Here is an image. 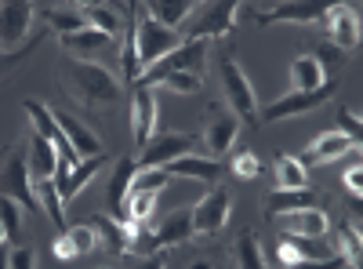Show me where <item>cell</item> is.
<instances>
[{"mask_svg":"<svg viewBox=\"0 0 363 269\" xmlns=\"http://www.w3.org/2000/svg\"><path fill=\"white\" fill-rule=\"evenodd\" d=\"M66 236H69V244L77 248V255H91L99 248V233H95V226H69L66 229Z\"/></svg>","mask_w":363,"mask_h":269,"instance_id":"74e56055","label":"cell"},{"mask_svg":"<svg viewBox=\"0 0 363 269\" xmlns=\"http://www.w3.org/2000/svg\"><path fill=\"white\" fill-rule=\"evenodd\" d=\"M277 229L280 236H298V241H323L330 222L320 207H301V212H287L277 215Z\"/></svg>","mask_w":363,"mask_h":269,"instance_id":"30bf717a","label":"cell"},{"mask_svg":"<svg viewBox=\"0 0 363 269\" xmlns=\"http://www.w3.org/2000/svg\"><path fill=\"white\" fill-rule=\"evenodd\" d=\"M95 233H99V244H106L109 255H124V251H128V229L120 226V222L99 219V222H95Z\"/></svg>","mask_w":363,"mask_h":269,"instance_id":"836d02e7","label":"cell"},{"mask_svg":"<svg viewBox=\"0 0 363 269\" xmlns=\"http://www.w3.org/2000/svg\"><path fill=\"white\" fill-rule=\"evenodd\" d=\"M229 193L225 190H211L203 200H196V207H189L193 212V236H215L225 229L229 222Z\"/></svg>","mask_w":363,"mask_h":269,"instance_id":"ba28073f","label":"cell"},{"mask_svg":"<svg viewBox=\"0 0 363 269\" xmlns=\"http://www.w3.org/2000/svg\"><path fill=\"white\" fill-rule=\"evenodd\" d=\"M0 229L8 244L22 241V204H15L11 197H0Z\"/></svg>","mask_w":363,"mask_h":269,"instance_id":"1f68e13d","label":"cell"},{"mask_svg":"<svg viewBox=\"0 0 363 269\" xmlns=\"http://www.w3.org/2000/svg\"><path fill=\"white\" fill-rule=\"evenodd\" d=\"M33 15H37V8L26 4V0H4V4H0V55H4V51L18 55L26 48Z\"/></svg>","mask_w":363,"mask_h":269,"instance_id":"8992f818","label":"cell"},{"mask_svg":"<svg viewBox=\"0 0 363 269\" xmlns=\"http://www.w3.org/2000/svg\"><path fill=\"white\" fill-rule=\"evenodd\" d=\"M186 269H218V265H215V258H211V255H203V258H193Z\"/></svg>","mask_w":363,"mask_h":269,"instance_id":"f6af8a7d","label":"cell"},{"mask_svg":"<svg viewBox=\"0 0 363 269\" xmlns=\"http://www.w3.org/2000/svg\"><path fill=\"white\" fill-rule=\"evenodd\" d=\"M327 18V8L316 4V0H291V4H277L269 15H258L262 26H272V22H323Z\"/></svg>","mask_w":363,"mask_h":269,"instance_id":"7402d4cb","label":"cell"},{"mask_svg":"<svg viewBox=\"0 0 363 269\" xmlns=\"http://www.w3.org/2000/svg\"><path fill=\"white\" fill-rule=\"evenodd\" d=\"M301 207H320V200L309 190H272L269 200H265V212L272 219L287 215V212H301Z\"/></svg>","mask_w":363,"mask_h":269,"instance_id":"d4e9b609","label":"cell"},{"mask_svg":"<svg viewBox=\"0 0 363 269\" xmlns=\"http://www.w3.org/2000/svg\"><path fill=\"white\" fill-rule=\"evenodd\" d=\"M330 95H335V80H327L323 87H316V92H287L284 99L269 102V106L262 109V121H265V124H277V121H284V116H298V113L320 109Z\"/></svg>","mask_w":363,"mask_h":269,"instance_id":"52a82bcc","label":"cell"},{"mask_svg":"<svg viewBox=\"0 0 363 269\" xmlns=\"http://www.w3.org/2000/svg\"><path fill=\"white\" fill-rule=\"evenodd\" d=\"M167 175H178V178H200V182H215L222 175V164L211 160V157H178L164 168Z\"/></svg>","mask_w":363,"mask_h":269,"instance_id":"cb8c5ba5","label":"cell"},{"mask_svg":"<svg viewBox=\"0 0 363 269\" xmlns=\"http://www.w3.org/2000/svg\"><path fill=\"white\" fill-rule=\"evenodd\" d=\"M277 258H280V265H301V262L316 265V262L338 258V255H335V248L323 244V241L316 244V241H298V236H280V244H277Z\"/></svg>","mask_w":363,"mask_h":269,"instance_id":"7c38bea8","label":"cell"},{"mask_svg":"<svg viewBox=\"0 0 363 269\" xmlns=\"http://www.w3.org/2000/svg\"><path fill=\"white\" fill-rule=\"evenodd\" d=\"M236 11L240 4H229V0H222V4H207L203 8V18L189 29V40H211V37H225L233 22H236Z\"/></svg>","mask_w":363,"mask_h":269,"instance_id":"5bb4252c","label":"cell"},{"mask_svg":"<svg viewBox=\"0 0 363 269\" xmlns=\"http://www.w3.org/2000/svg\"><path fill=\"white\" fill-rule=\"evenodd\" d=\"M189 236H193V212H189V207H182V212H174V215L157 229V244H160V248L186 244Z\"/></svg>","mask_w":363,"mask_h":269,"instance_id":"83f0119b","label":"cell"},{"mask_svg":"<svg viewBox=\"0 0 363 269\" xmlns=\"http://www.w3.org/2000/svg\"><path fill=\"white\" fill-rule=\"evenodd\" d=\"M62 84H66V92L87 109H109L120 99V84L102 62L73 58V62L62 66Z\"/></svg>","mask_w":363,"mask_h":269,"instance_id":"6da1fadb","label":"cell"},{"mask_svg":"<svg viewBox=\"0 0 363 269\" xmlns=\"http://www.w3.org/2000/svg\"><path fill=\"white\" fill-rule=\"evenodd\" d=\"M233 175L244 178V182H251V178L262 175V160L255 153H240V157H233Z\"/></svg>","mask_w":363,"mask_h":269,"instance_id":"f35d334b","label":"cell"},{"mask_svg":"<svg viewBox=\"0 0 363 269\" xmlns=\"http://www.w3.org/2000/svg\"><path fill=\"white\" fill-rule=\"evenodd\" d=\"M80 15H84V26L91 29H102V33H120V22H124V8H113V4H77Z\"/></svg>","mask_w":363,"mask_h":269,"instance_id":"484cf974","label":"cell"},{"mask_svg":"<svg viewBox=\"0 0 363 269\" xmlns=\"http://www.w3.org/2000/svg\"><path fill=\"white\" fill-rule=\"evenodd\" d=\"M160 87H167V92H174V95H196L200 92V77H193V73H167V77H160L157 80Z\"/></svg>","mask_w":363,"mask_h":269,"instance_id":"8d00e7d4","label":"cell"},{"mask_svg":"<svg viewBox=\"0 0 363 269\" xmlns=\"http://www.w3.org/2000/svg\"><path fill=\"white\" fill-rule=\"evenodd\" d=\"M236 135H240V116H236L233 109H222V106L211 109L207 128H203V142H207V149H211V160L225 157L229 149H233V142H236Z\"/></svg>","mask_w":363,"mask_h":269,"instance_id":"8fae6325","label":"cell"},{"mask_svg":"<svg viewBox=\"0 0 363 269\" xmlns=\"http://www.w3.org/2000/svg\"><path fill=\"white\" fill-rule=\"evenodd\" d=\"M287 77H291V92H316V87L327 84V66L320 55H298Z\"/></svg>","mask_w":363,"mask_h":269,"instance_id":"ffe728a7","label":"cell"},{"mask_svg":"<svg viewBox=\"0 0 363 269\" xmlns=\"http://www.w3.org/2000/svg\"><path fill=\"white\" fill-rule=\"evenodd\" d=\"M0 244H8V241H4V229H0Z\"/></svg>","mask_w":363,"mask_h":269,"instance_id":"7dc6e473","label":"cell"},{"mask_svg":"<svg viewBox=\"0 0 363 269\" xmlns=\"http://www.w3.org/2000/svg\"><path fill=\"white\" fill-rule=\"evenodd\" d=\"M352 146H356V138H349L345 131H327V135H320V138H316L298 160L306 164V168H309V164H330V160L345 157Z\"/></svg>","mask_w":363,"mask_h":269,"instance_id":"e0dca14e","label":"cell"},{"mask_svg":"<svg viewBox=\"0 0 363 269\" xmlns=\"http://www.w3.org/2000/svg\"><path fill=\"white\" fill-rule=\"evenodd\" d=\"M135 171H138V164L131 160V157H120L116 160V171L109 175V190H106V204H109V212L120 219V207H124V200H128V190H131V178H135Z\"/></svg>","mask_w":363,"mask_h":269,"instance_id":"603a6c76","label":"cell"},{"mask_svg":"<svg viewBox=\"0 0 363 269\" xmlns=\"http://www.w3.org/2000/svg\"><path fill=\"white\" fill-rule=\"evenodd\" d=\"M26 164H29V175L44 182V178H55V168H58V153L48 138H40L37 131H29L26 138Z\"/></svg>","mask_w":363,"mask_h":269,"instance_id":"44dd1931","label":"cell"},{"mask_svg":"<svg viewBox=\"0 0 363 269\" xmlns=\"http://www.w3.org/2000/svg\"><path fill=\"white\" fill-rule=\"evenodd\" d=\"M48 11V18H51V26L58 29V33H77V29H84V15H80V8H44Z\"/></svg>","mask_w":363,"mask_h":269,"instance_id":"d590c367","label":"cell"},{"mask_svg":"<svg viewBox=\"0 0 363 269\" xmlns=\"http://www.w3.org/2000/svg\"><path fill=\"white\" fill-rule=\"evenodd\" d=\"M33 193H37V204L44 207V215L55 222V226H62V197H58L55 190V178H44V182H33Z\"/></svg>","mask_w":363,"mask_h":269,"instance_id":"4dcf8cb0","label":"cell"},{"mask_svg":"<svg viewBox=\"0 0 363 269\" xmlns=\"http://www.w3.org/2000/svg\"><path fill=\"white\" fill-rule=\"evenodd\" d=\"M309 186V168L298 157L280 153L277 157V190H306Z\"/></svg>","mask_w":363,"mask_h":269,"instance_id":"f1b7e54d","label":"cell"},{"mask_svg":"<svg viewBox=\"0 0 363 269\" xmlns=\"http://www.w3.org/2000/svg\"><path fill=\"white\" fill-rule=\"evenodd\" d=\"M338 124L345 128V135H349V138H356V135H359V113L342 109V113H338Z\"/></svg>","mask_w":363,"mask_h":269,"instance_id":"b9f144b4","label":"cell"},{"mask_svg":"<svg viewBox=\"0 0 363 269\" xmlns=\"http://www.w3.org/2000/svg\"><path fill=\"white\" fill-rule=\"evenodd\" d=\"M99 171H102V157H87V160L77 164V168L58 164V168H55V190H58V197H62V200H73Z\"/></svg>","mask_w":363,"mask_h":269,"instance_id":"2e32d148","label":"cell"},{"mask_svg":"<svg viewBox=\"0 0 363 269\" xmlns=\"http://www.w3.org/2000/svg\"><path fill=\"white\" fill-rule=\"evenodd\" d=\"M51 116H55L58 131L66 135V142L77 149V157H99V153H102V142H99V135L91 131L87 124H80L77 116H69L66 109H51Z\"/></svg>","mask_w":363,"mask_h":269,"instance_id":"9a60e30c","label":"cell"},{"mask_svg":"<svg viewBox=\"0 0 363 269\" xmlns=\"http://www.w3.org/2000/svg\"><path fill=\"white\" fill-rule=\"evenodd\" d=\"M327 37L335 40L338 48H356L359 44V18H356V8H345V4H335L327 8Z\"/></svg>","mask_w":363,"mask_h":269,"instance_id":"ac0fdd59","label":"cell"},{"mask_svg":"<svg viewBox=\"0 0 363 269\" xmlns=\"http://www.w3.org/2000/svg\"><path fill=\"white\" fill-rule=\"evenodd\" d=\"M182 40L174 29H164L160 22H153V18H142V22H135V51H138V66L142 70H153L160 58H167L171 51H178Z\"/></svg>","mask_w":363,"mask_h":269,"instance_id":"3957f363","label":"cell"},{"mask_svg":"<svg viewBox=\"0 0 363 269\" xmlns=\"http://www.w3.org/2000/svg\"><path fill=\"white\" fill-rule=\"evenodd\" d=\"M135 269H164V255L157 251V255H149V258H138Z\"/></svg>","mask_w":363,"mask_h":269,"instance_id":"ee69618b","label":"cell"},{"mask_svg":"<svg viewBox=\"0 0 363 269\" xmlns=\"http://www.w3.org/2000/svg\"><path fill=\"white\" fill-rule=\"evenodd\" d=\"M196 135H186V131H171V135H160L153 138L145 149H142V164L138 168H167L171 160L178 157H189L196 149Z\"/></svg>","mask_w":363,"mask_h":269,"instance_id":"9c48e42d","label":"cell"},{"mask_svg":"<svg viewBox=\"0 0 363 269\" xmlns=\"http://www.w3.org/2000/svg\"><path fill=\"white\" fill-rule=\"evenodd\" d=\"M55 255L62 258V262H69V258H77V248L69 244V236H58L55 241Z\"/></svg>","mask_w":363,"mask_h":269,"instance_id":"7bdbcfd3","label":"cell"},{"mask_svg":"<svg viewBox=\"0 0 363 269\" xmlns=\"http://www.w3.org/2000/svg\"><path fill=\"white\" fill-rule=\"evenodd\" d=\"M58 44H62L73 58H84V62H95V55L109 51V33H102V29H77V33H66V37H58Z\"/></svg>","mask_w":363,"mask_h":269,"instance_id":"d6986e66","label":"cell"},{"mask_svg":"<svg viewBox=\"0 0 363 269\" xmlns=\"http://www.w3.org/2000/svg\"><path fill=\"white\" fill-rule=\"evenodd\" d=\"M167 182H171V175H167L164 168H138L128 193H160Z\"/></svg>","mask_w":363,"mask_h":269,"instance_id":"e575fe53","label":"cell"},{"mask_svg":"<svg viewBox=\"0 0 363 269\" xmlns=\"http://www.w3.org/2000/svg\"><path fill=\"white\" fill-rule=\"evenodd\" d=\"M0 197H11L22 207H37V193L29 186V164L22 146L0 149Z\"/></svg>","mask_w":363,"mask_h":269,"instance_id":"7a4b0ae2","label":"cell"},{"mask_svg":"<svg viewBox=\"0 0 363 269\" xmlns=\"http://www.w3.org/2000/svg\"><path fill=\"white\" fill-rule=\"evenodd\" d=\"M8 255H11V251H8L4 244H0V269H8Z\"/></svg>","mask_w":363,"mask_h":269,"instance_id":"bcb514c9","label":"cell"},{"mask_svg":"<svg viewBox=\"0 0 363 269\" xmlns=\"http://www.w3.org/2000/svg\"><path fill=\"white\" fill-rule=\"evenodd\" d=\"M338 258L349 262L352 269L363 265V236H359V226H338Z\"/></svg>","mask_w":363,"mask_h":269,"instance_id":"f546056e","label":"cell"},{"mask_svg":"<svg viewBox=\"0 0 363 269\" xmlns=\"http://www.w3.org/2000/svg\"><path fill=\"white\" fill-rule=\"evenodd\" d=\"M131 131H135V146L145 149L153 142L157 131V99L149 87H135V99H131Z\"/></svg>","mask_w":363,"mask_h":269,"instance_id":"4fadbf2b","label":"cell"},{"mask_svg":"<svg viewBox=\"0 0 363 269\" xmlns=\"http://www.w3.org/2000/svg\"><path fill=\"white\" fill-rule=\"evenodd\" d=\"M236 251V265L240 269H265V258H262V244L255 233H240V241L233 244Z\"/></svg>","mask_w":363,"mask_h":269,"instance_id":"d6a6232c","label":"cell"},{"mask_svg":"<svg viewBox=\"0 0 363 269\" xmlns=\"http://www.w3.org/2000/svg\"><path fill=\"white\" fill-rule=\"evenodd\" d=\"M8 269H37V251H33V248H26V244L11 248V255H8Z\"/></svg>","mask_w":363,"mask_h":269,"instance_id":"ab89813d","label":"cell"},{"mask_svg":"<svg viewBox=\"0 0 363 269\" xmlns=\"http://www.w3.org/2000/svg\"><path fill=\"white\" fill-rule=\"evenodd\" d=\"M359 182H363V168H359V160H356V164L345 171V190L352 193V200H359V193H363V186H359Z\"/></svg>","mask_w":363,"mask_h":269,"instance_id":"60d3db41","label":"cell"},{"mask_svg":"<svg viewBox=\"0 0 363 269\" xmlns=\"http://www.w3.org/2000/svg\"><path fill=\"white\" fill-rule=\"evenodd\" d=\"M222 87H225V102H229V109L240 116V121H258V106H255V87H251V80H247V73L240 70V62L229 55V58H222Z\"/></svg>","mask_w":363,"mask_h":269,"instance_id":"277c9868","label":"cell"},{"mask_svg":"<svg viewBox=\"0 0 363 269\" xmlns=\"http://www.w3.org/2000/svg\"><path fill=\"white\" fill-rule=\"evenodd\" d=\"M207 48H211V40H186L178 51H171L167 58H160L153 70H145V77L138 80V87L157 84V80L167 77V73H193V77H200L203 58H207Z\"/></svg>","mask_w":363,"mask_h":269,"instance_id":"5b68a950","label":"cell"},{"mask_svg":"<svg viewBox=\"0 0 363 269\" xmlns=\"http://www.w3.org/2000/svg\"><path fill=\"white\" fill-rule=\"evenodd\" d=\"M145 11H149V18L153 22H160L164 29H174V26H182L193 11H196V4H189V0H153V4H145Z\"/></svg>","mask_w":363,"mask_h":269,"instance_id":"4316f807","label":"cell"}]
</instances>
